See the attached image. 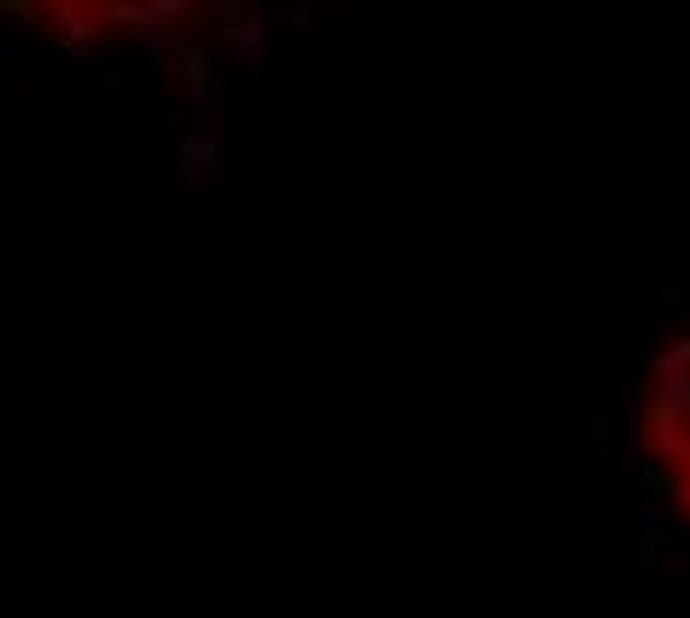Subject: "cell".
<instances>
[{
    "label": "cell",
    "mask_w": 690,
    "mask_h": 618,
    "mask_svg": "<svg viewBox=\"0 0 690 618\" xmlns=\"http://www.w3.org/2000/svg\"><path fill=\"white\" fill-rule=\"evenodd\" d=\"M637 446L660 506L690 536V316L649 363L643 405H637Z\"/></svg>",
    "instance_id": "6da1fadb"
}]
</instances>
